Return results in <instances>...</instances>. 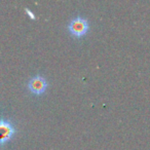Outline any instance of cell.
Wrapping results in <instances>:
<instances>
[{"instance_id": "obj_1", "label": "cell", "mask_w": 150, "mask_h": 150, "mask_svg": "<svg viewBox=\"0 0 150 150\" xmlns=\"http://www.w3.org/2000/svg\"><path fill=\"white\" fill-rule=\"evenodd\" d=\"M68 30L75 37H81L86 35L88 30V19L82 17H76L71 20L68 25Z\"/></svg>"}, {"instance_id": "obj_2", "label": "cell", "mask_w": 150, "mask_h": 150, "mask_svg": "<svg viewBox=\"0 0 150 150\" xmlns=\"http://www.w3.org/2000/svg\"><path fill=\"white\" fill-rule=\"evenodd\" d=\"M15 134L16 129L8 119H0V146L11 141Z\"/></svg>"}, {"instance_id": "obj_3", "label": "cell", "mask_w": 150, "mask_h": 150, "mask_svg": "<svg viewBox=\"0 0 150 150\" xmlns=\"http://www.w3.org/2000/svg\"><path fill=\"white\" fill-rule=\"evenodd\" d=\"M28 88L33 94L35 95H41L45 92L47 88V81L46 79L41 76V75H36L32 77L28 82Z\"/></svg>"}, {"instance_id": "obj_4", "label": "cell", "mask_w": 150, "mask_h": 150, "mask_svg": "<svg viewBox=\"0 0 150 150\" xmlns=\"http://www.w3.org/2000/svg\"><path fill=\"white\" fill-rule=\"evenodd\" d=\"M26 11H27V13L30 15V18H32V19H35V17H34V13H31V11H30L29 9L26 8Z\"/></svg>"}]
</instances>
